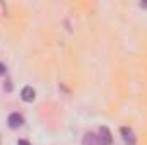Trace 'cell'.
<instances>
[{
	"mask_svg": "<svg viewBox=\"0 0 147 145\" xmlns=\"http://www.w3.org/2000/svg\"><path fill=\"white\" fill-rule=\"evenodd\" d=\"M98 140H99V145H111L113 144V135H111L110 128L101 126L99 132H98Z\"/></svg>",
	"mask_w": 147,
	"mask_h": 145,
	"instance_id": "cell-1",
	"label": "cell"
},
{
	"mask_svg": "<svg viewBox=\"0 0 147 145\" xmlns=\"http://www.w3.org/2000/svg\"><path fill=\"white\" fill-rule=\"evenodd\" d=\"M7 123H9V126H10L12 130H16V128H21V126L24 125V118H22V114H19V113H12V114H9Z\"/></svg>",
	"mask_w": 147,
	"mask_h": 145,
	"instance_id": "cell-2",
	"label": "cell"
},
{
	"mask_svg": "<svg viewBox=\"0 0 147 145\" xmlns=\"http://www.w3.org/2000/svg\"><path fill=\"white\" fill-rule=\"evenodd\" d=\"M21 99H22L24 103H33V101L36 99V91H34L33 87L26 85V87L21 91Z\"/></svg>",
	"mask_w": 147,
	"mask_h": 145,
	"instance_id": "cell-3",
	"label": "cell"
},
{
	"mask_svg": "<svg viewBox=\"0 0 147 145\" xmlns=\"http://www.w3.org/2000/svg\"><path fill=\"white\" fill-rule=\"evenodd\" d=\"M120 133H121V137H123V142H125L127 145H135V135H134L132 128H127V126H123V128L120 130Z\"/></svg>",
	"mask_w": 147,
	"mask_h": 145,
	"instance_id": "cell-4",
	"label": "cell"
},
{
	"mask_svg": "<svg viewBox=\"0 0 147 145\" xmlns=\"http://www.w3.org/2000/svg\"><path fill=\"white\" fill-rule=\"evenodd\" d=\"M82 145H99V140H98V135L92 133V132H87L82 138Z\"/></svg>",
	"mask_w": 147,
	"mask_h": 145,
	"instance_id": "cell-5",
	"label": "cell"
},
{
	"mask_svg": "<svg viewBox=\"0 0 147 145\" xmlns=\"http://www.w3.org/2000/svg\"><path fill=\"white\" fill-rule=\"evenodd\" d=\"M3 89H7V91H12V84H10V80H7V84H3Z\"/></svg>",
	"mask_w": 147,
	"mask_h": 145,
	"instance_id": "cell-6",
	"label": "cell"
},
{
	"mask_svg": "<svg viewBox=\"0 0 147 145\" xmlns=\"http://www.w3.org/2000/svg\"><path fill=\"white\" fill-rule=\"evenodd\" d=\"M5 72H7V68H5V65H2V63H0V75H3Z\"/></svg>",
	"mask_w": 147,
	"mask_h": 145,
	"instance_id": "cell-7",
	"label": "cell"
},
{
	"mask_svg": "<svg viewBox=\"0 0 147 145\" xmlns=\"http://www.w3.org/2000/svg\"><path fill=\"white\" fill-rule=\"evenodd\" d=\"M17 145H31V144H29L28 140H19V142H17Z\"/></svg>",
	"mask_w": 147,
	"mask_h": 145,
	"instance_id": "cell-8",
	"label": "cell"
},
{
	"mask_svg": "<svg viewBox=\"0 0 147 145\" xmlns=\"http://www.w3.org/2000/svg\"><path fill=\"white\" fill-rule=\"evenodd\" d=\"M140 7L142 9H147V2H140Z\"/></svg>",
	"mask_w": 147,
	"mask_h": 145,
	"instance_id": "cell-9",
	"label": "cell"
},
{
	"mask_svg": "<svg viewBox=\"0 0 147 145\" xmlns=\"http://www.w3.org/2000/svg\"><path fill=\"white\" fill-rule=\"evenodd\" d=\"M0 144H2V137H0Z\"/></svg>",
	"mask_w": 147,
	"mask_h": 145,
	"instance_id": "cell-10",
	"label": "cell"
}]
</instances>
